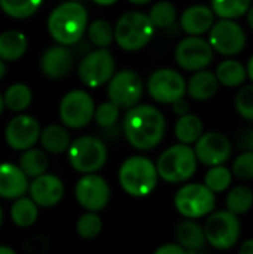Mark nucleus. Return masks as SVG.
Segmentation results:
<instances>
[{
  "instance_id": "obj_1",
  "label": "nucleus",
  "mask_w": 253,
  "mask_h": 254,
  "mask_svg": "<svg viewBox=\"0 0 253 254\" xmlns=\"http://www.w3.org/2000/svg\"><path fill=\"white\" fill-rule=\"evenodd\" d=\"M122 128L133 147L139 150H151L161 143L166 134V119L154 106H136L125 115Z\"/></svg>"
},
{
  "instance_id": "obj_2",
  "label": "nucleus",
  "mask_w": 253,
  "mask_h": 254,
  "mask_svg": "<svg viewBox=\"0 0 253 254\" xmlns=\"http://www.w3.org/2000/svg\"><path fill=\"white\" fill-rule=\"evenodd\" d=\"M88 24V13L82 3L64 1L48 18V30L52 39L63 46L78 43Z\"/></svg>"
},
{
  "instance_id": "obj_3",
  "label": "nucleus",
  "mask_w": 253,
  "mask_h": 254,
  "mask_svg": "<svg viewBox=\"0 0 253 254\" xmlns=\"http://www.w3.org/2000/svg\"><path fill=\"white\" fill-rule=\"evenodd\" d=\"M119 183L122 189L136 198L148 196L158 183L155 164L145 156H131L119 168Z\"/></svg>"
},
{
  "instance_id": "obj_4",
  "label": "nucleus",
  "mask_w": 253,
  "mask_h": 254,
  "mask_svg": "<svg viewBox=\"0 0 253 254\" xmlns=\"http://www.w3.org/2000/svg\"><path fill=\"white\" fill-rule=\"evenodd\" d=\"M155 167L163 180L169 183H182L194 176L197 170V156L192 147L174 144L161 153Z\"/></svg>"
},
{
  "instance_id": "obj_5",
  "label": "nucleus",
  "mask_w": 253,
  "mask_h": 254,
  "mask_svg": "<svg viewBox=\"0 0 253 254\" xmlns=\"http://www.w3.org/2000/svg\"><path fill=\"white\" fill-rule=\"evenodd\" d=\"M155 27L149 16L143 12H127L124 13L113 30L116 43L125 51H139L145 48L154 36Z\"/></svg>"
},
{
  "instance_id": "obj_6",
  "label": "nucleus",
  "mask_w": 253,
  "mask_h": 254,
  "mask_svg": "<svg viewBox=\"0 0 253 254\" xmlns=\"http://www.w3.org/2000/svg\"><path fill=\"white\" fill-rule=\"evenodd\" d=\"M70 165L84 174H94L98 171L107 159V149L97 137L85 135L76 138L69 146Z\"/></svg>"
},
{
  "instance_id": "obj_7",
  "label": "nucleus",
  "mask_w": 253,
  "mask_h": 254,
  "mask_svg": "<svg viewBox=\"0 0 253 254\" xmlns=\"http://www.w3.org/2000/svg\"><path fill=\"white\" fill-rule=\"evenodd\" d=\"M215 193L204 185L191 183L180 188L174 196L176 210L188 219H200L210 214L215 208Z\"/></svg>"
},
{
  "instance_id": "obj_8",
  "label": "nucleus",
  "mask_w": 253,
  "mask_h": 254,
  "mask_svg": "<svg viewBox=\"0 0 253 254\" xmlns=\"http://www.w3.org/2000/svg\"><path fill=\"white\" fill-rule=\"evenodd\" d=\"M206 241L216 250H228L234 247L240 238V222L230 211L213 213L204 225Z\"/></svg>"
},
{
  "instance_id": "obj_9",
  "label": "nucleus",
  "mask_w": 253,
  "mask_h": 254,
  "mask_svg": "<svg viewBox=\"0 0 253 254\" xmlns=\"http://www.w3.org/2000/svg\"><path fill=\"white\" fill-rule=\"evenodd\" d=\"M94 110V101L88 92L81 89L70 91L60 103V119L66 127L79 129L91 122Z\"/></svg>"
},
{
  "instance_id": "obj_10",
  "label": "nucleus",
  "mask_w": 253,
  "mask_h": 254,
  "mask_svg": "<svg viewBox=\"0 0 253 254\" xmlns=\"http://www.w3.org/2000/svg\"><path fill=\"white\" fill-rule=\"evenodd\" d=\"M79 79L89 88L104 85L115 74V60L107 49H97L84 57L78 68Z\"/></svg>"
},
{
  "instance_id": "obj_11",
  "label": "nucleus",
  "mask_w": 253,
  "mask_h": 254,
  "mask_svg": "<svg viewBox=\"0 0 253 254\" xmlns=\"http://www.w3.org/2000/svg\"><path fill=\"white\" fill-rule=\"evenodd\" d=\"M143 94L142 77L133 70H122L112 76L107 86L109 101L119 109H131Z\"/></svg>"
},
{
  "instance_id": "obj_12",
  "label": "nucleus",
  "mask_w": 253,
  "mask_h": 254,
  "mask_svg": "<svg viewBox=\"0 0 253 254\" xmlns=\"http://www.w3.org/2000/svg\"><path fill=\"white\" fill-rule=\"evenodd\" d=\"M151 97L163 104H173L186 94V82L183 76L173 68H160L148 80Z\"/></svg>"
},
{
  "instance_id": "obj_13",
  "label": "nucleus",
  "mask_w": 253,
  "mask_h": 254,
  "mask_svg": "<svg viewBox=\"0 0 253 254\" xmlns=\"http://www.w3.org/2000/svg\"><path fill=\"white\" fill-rule=\"evenodd\" d=\"M209 31V45L221 55H236L246 46V33L234 19H221Z\"/></svg>"
},
{
  "instance_id": "obj_14",
  "label": "nucleus",
  "mask_w": 253,
  "mask_h": 254,
  "mask_svg": "<svg viewBox=\"0 0 253 254\" xmlns=\"http://www.w3.org/2000/svg\"><path fill=\"white\" fill-rule=\"evenodd\" d=\"M176 63L188 71H200L213 61V49L200 36H189L179 42L174 51Z\"/></svg>"
},
{
  "instance_id": "obj_15",
  "label": "nucleus",
  "mask_w": 253,
  "mask_h": 254,
  "mask_svg": "<svg viewBox=\"0 0 253 254\" xmlns=\"http://www.w3.org/2000/svg\"><path fill=\"white\" fill-rule=\"evenodd\" d=\"M75 195L85 210L97 213L107 205L110 199V189L103 177L97 174H85L76 183Z\"/></svg>"
},
{
  "instance_id": "obj_16",
  "label": "nucleus",
  "mask_w": 253,
  "mask_h": 254,
  "mask_svg": "<svg viewBox=\"0 0 253 254\" xmlns=\"http://www.w3.org/2000/svg\"><path fill=\"white\" fill-rule=\"evenodd\" d=\"M231 143L221 132H206L195 141L194 153L197 161L209 167H218L227 162L231 156Z\"/></svg>"
},
{
  "instance_id": "obj_17",
  "label": "nucleus",
  "mask_w": 253,
  "mask_h": 254,
  "mask_svg": "<svg viewBox=\"0 0 253 254\" xmlns=\"http://www.w3.org/2000/svg\"><path fill=\"white\" fill-rule=\"evenodd\" d=\"M6 143L15 150L31 149L40 137L39 122L28 115H18L6 127Z\"/></svg>"
},
{
  "instance_id": "obj_18",
  "label": "nucleus",
  "mask_w": 253,
  "mask_h": 254,
  "mask_svg": "<svg viewBox=\"0 0 253 254\" xmlns=\"http://www.w3.org/2000/svg\"><path fill=\"white\" fill-rule=\"evenodd\" d=\"M31 201L37 207H54L64 196L63 182L54 174H42L34 177L30 185Z\"/></svg>"
},
{
  "instance_id": "obj_19",
  "label": "nucleus",
  "mask_w": 253,
  "mask_h": 254,
  "mask_svg": "<svg viewBox=\"0 0 253 254\" xmlns=\"http://www.w3.org/2000/svg\"><path fill=\"white\" fill-rule=\"evenodd\" d=\"M72 65H73V55L63 45H55L48 48L40 58V70L49 79L64 77L72 70Z\"/></svg>"
},
{
  "instance_id": "obj_20",
  "label": "nucleus",
  "mask_w": 253,
  "mask_h": 254,
  "mask_svg": "<svg viewBox=\"0 0 253 254\" xmlns=\"http://www.w3.org/2000/svg\"><path fill=\"white\" fill-rule=\"evenodd\" d=\"M28 189L27 176L13 164H0V196L18 199Z\"/></svg>"
},
{
  "instance_id": "obj_21",
  "label": "nucleus",
  "mask_w": 253,
  "mask_h": 254,
  "mask_svg": "<svg viewBox=\"0 0 253 254\" xmlns=\"http://www.w3.org/2000/svg\"><path fill=\"white\" fill-rule=\"evenodd\" d=\"M215 24V13L204 4H195L183 10L180 16V25L185 33L191 36H200L207 33Z\"/></svg>"
},
{
  "instance_id": "obj_22",
  "label": "nucleus",
  "mask_w": 253,
  "mask_h": 254,
  "mask_svg": "<svg viewBox=\"0 0 253 254\" xmlns=\"http://www.w3.org/2000/svg\"><path fill=\"white\" fill-rule=\"evenodd\" d=\"M219 88V82L215 76V73L207 70L195 71V74L189 79L186 85V91L191 98L197 101H206L210 100Z\"/></svg>"
},
{
  "instance_id": "obj_23",
  "label": "nucleus",
  "mask_w": 253,
  "mask_h": 254,
  "mask_svg": "<svg viewBox=\"0 0 253 254\" xmlns=\"http://www.w3.org/2000/svg\"><path fill=\"white\" fill-rule=\"evenodd\" d=\"M28 46V40L24 33L18 30H7L0 34V60L16 61L19 60Z\"/></svg>"
},
{
  "instance_id": "obj_24",
  "label": "nucleus",
  "mask_w": 253,
  "mask_h": 254,
  "mask_svg": "<svg viewBox=\"0 0 253 254\" xmlns=\"http://www.w3.org/2000/svg\"><path fill=\"white\" fill-rule=\"evenodd\" d=\"M176 238H177L179 246L183 247L186 252H197L203 249L206 244L203 228L192 220H185L177 226Z\"/></svg>"
},
{
  "instance_id": "obj_25",
  "label": "nucleus",
  "mask_w": 253,
  "mask_h": 254,
  "mask_svg": "<svg viewBox=\"0 0 253 254\" xmlns=\"http://www.w3.org/2000/svg\"><path fill=\"white\" fill-rule=\"evenodd\" d=\"M40 143L49 153H63L70 146V135L61 125H48L40 132Z\"/></svg>"
},
{
  "instance_id": "obj_26",
  "label": "nucleus",
  "mask_w": 253,
  "mask_h": 254,
  "mask_svg": "<svg viewBox=\"0 0 253 254\" xmlns=\"http://www.w3.org/2000/svg\"><path fill=\"white\" fill-rule=\"evenodd\" d=\"M216 79L219 83L228 88H236L245 83L248 73L246 67L237 60H225L216 68Z\"/></svg>"
},
{
  "instance_id": "obj_27",
  "label": "nucleus",
  "mask_w": 253,
  "mask_h": 254,
  "mask_svg": "<svg viewBox=\"0 0 253 254\" xmlns=\"http://www.w3.org/2000/svg\"><path fill=\"white\" fill-rule=\"evenodd\" d=\"M174 132L180 144H192L203 135V122L195 115H183L177 119Z\"/></svg>"
},
{
  "instance_id": "obj_28",
  "label": "nucleus",
  "mask_w": 253,
  "mask_h": 254,
  "mask_svg": "<svg viewBox=\"0 0 253 254\" xmlns=\"http://www.w3.org/2000/svg\"><path fill=\"white\" fill-rule=\"evenodd\" d=\"M39 217L37 205L31 198H18L10 208V219L19 228H28L36 223Z\"/></svg>"
},
{
  "instance_id": "obj_29",
  "label": "nucleus",
  "mask_w": 253,
  "mask_h": 254,
  "mask_svg": "<svg viewBox=\"0 0 253 254\" xmlns=\"http://www.w3.org/2000/svg\"><path fill=\"white\" fill-rule=\"evenodd\" d=\"M48 156L39 149H28L24 150L19 159V168L27 177H37L45 174L48 170Z\"/></svg>"
},
{
  "instance_id": "obj_30",
  "label": "nucleus",
  "mask_w": 253,
  "mask_h": 254,
  "mask_svg": "<svg viewBox=\"0 0 253 254\" xmlns=\"http://www.w3.org/2000/svg\"><path fill=\"white\" fill-rule=\"evenodd\" d=\"M31 91L24 83H13L10 85L3 97L4 106L12 112H22L31 104Z\"/></svg>"
},
{
  "instance_id": "obj_31",
  "label": "nucleus",
  "mask_w": 253,
  "mask_h": 254,
  "mask_svg": "<svg viewBox=\"0 0 253 254\" xmlns=\"http://www.w3.org/2000/svg\"><path fill=\"white\" fill-rule=\"evenodd\" d=\"M252 4V0H212V10L221 19H236L243 16Z\"/></svg>"
},
{
  "instance_id": "obj_32",
  "label": "nucleus",
  "mask_w": 253,
  "mask_h": 254,
  "mask_svg": "<svg viewBox=\"0 0 253 254\" xmlns=\"http://www.w3.org/2000/svg\"><path fill=\"white\" fill-rule=\"evenodd\" d=\"M253 205V192L248 186H236L227 196L228 211L240 216L248 213Z\"/></svg>"
},
{
  "instance_id": "obj_33",
  "label": "nucleus",
  "mask_w": 253,
  "mask_h": 254,
  "mask_svg": "<svg viewBox=\"0 0 253 254\" xmlns=\"http://www.w3.org/2000/svg\"><path fill=\"white\" fill-rule=\"evenodd\" d=\"M40 4L42 0H0L1 10L16 19L31 16Z\"/></svg>"
},
{
  "instance_id": "obj_34",
  "label": "nucleus",
  "mask_w": 253,
  "mask_h": 254,
  "mask_svg": "<svg viewBox=\"0 0 253 254\" xmlns=\"http://www.w3.org/2000/svg\"><path fill=\"white\" fill-rule=\"evenodd\" d=\"M231 180H233V173L227 167L218 165V167H212L207 171L204 177V186L213 193H221L228 189Z\"/></svg>"
},
{
  "instance_id": "obj_35",
  "label": "nucleus",
  "mask_w": 253,
  "mask_h": 254,
  "mask_svg": "<svg viewBox=\"0 0 253 254\" xmlns=\"http://www.w3.org/2000/svg\"><path fill=\"white\" fill-rule=\"evenodd\" d=\"M176 7L170 1H158L149 12V19L157 28H167L176 21Z\"/></svg>"
},
{
  "instance_id": "obj_36",
  "label": "nucleus",
  "mask_w": 253,
  "mask_h": 254,
  "mask_svg": "<svg viewBox=\"0 0 253 254\" xmlns=\"http://www.w3.org/2000/svg\"><path fill=\"white\" fill-rule=\"evenodd\" d=\"M88 36L89 40L100 49H106L115 37L113 27L106 19H95L94 22H91V25L88 27Z\"/></svg>"
},
{
  "instance_id": "obj_37",
  "label": "nucleus",
  "mask_w": 253,
  "mask_h": 254,
  "mask_svg": "<svg viewBox=\"0 0 253 254\" xmlns=\"http://www.w3.org/2000/svg\"><path fill=\"white\" fill-rule=\"evenodd\" d=\"M76 231L84 240H94L101 232V220L95 213H86L79 217Z\"/></svg>"
},
{
  "instance_id": "obj_38",
  "label": "nucleus",
  "mask_w": 253,
  "mask_h": 254,
  "mask_svg": "<svg viewBox=\"0 0 253 254\" xmlns=\"http://www.w3.org/2000/svg\"><path fill=\"white\" fill-rule=\"evenodd\" d=\"M119 110L121 109L110 101L103 103L97 107V110H94V119L101 128H110L116 124L119 118Z\"/></svg>"
},
{
  "instance_id": "obj_39",
  "label": "nucleus",
  "mask_w": 253,
  "mask_h": 254,
  "mask_svg": "<svg viewBox=\"0 0 253 254\" xmlns=\"http://www.w3.org/2000/svg\"><path fill=\"white\" fill-rule=\"evenodd\" d=\"M236 109L242 118L253 121V85L242 88L236 97Z\"/></svg>"
},
{
  "instance_id": "obj_40",
  "label": "nucleus",
  "mask_w": 253,
  "mask_h": 254,
  "mask_svg": "<svg viewBox=\"0 0 253 254\" xmlns=\"http://www.w3.org/2000/svg\"><path fill=\"white\" fill-rule=\"evenodd\" d=\"M240 180H252L253 179V152L242 153L233 164L231 171Z\"/></svg>"
},
{
  "instance_id": "obj_41",
  "label": "nucleus",
  "mask_w": 253,
  "mask_h": 254,
  "mask_svg": "<svg viewBox=\"0 0 253 254\" xmlns=\"http://www.w3.org/2000/svg\"><path fill=\"white\" fill-rule=\"evenodd\" d=\"M237 146L245 152H253V128L243 129L237 135Z\"/></svg>"
},
{
  "instance_id": "obj_42",
  "label": "nucleus",
  "mask_w": 253,
  "mask_h": 254,
  "mask_svg": "<svg viewBox=\"0 0 253 254\" xmlns=\"http://www.w3.org/2000/svg\"><path fill=\"white\" fill-rule=\"evenodd\" d=\"M154 254H189L183 247H180L179 244H166L163 247H160Z\"/></svg>"
},
{
  "instance_id": "obj_43",
  "label": "nucleus",
  "mask_w": 253,
  "mask_h": 254,
  "mask_svg": "<svg viewBox=\"0 0 253 254\" xmlns=\"http://www.w3.org/2000/svg\"><path fill=\"white\" fill-rule=\"evenodd\" d=\"M173 112H174L176 115H179V116L188 115V103H186L183 98L174 101V103H173Z\"/></svg>"
},
{
  "instance_id": "obj_44",
  "label": "nucleus",
  "mask_w": 253,
  "mask_h": 254,
  "mask_svg": "<svg viewBox=\"0 0 253 254\" xmlns=\"http://www.w3.org/2000/svg\"><path fill=\"white\" fill-rule=\"evenodd\" d=\"M239 254H253V240H246L242 244Z\"/></svg>"
},
{
  "instance_id": "obj_45",
  "label": "nucleus",
  "mask_w": 253,
  "mask_h": 254,
  "mask_svg": "<svg viewBox=\"0 0 253 254\" xmlns=\"http://www.w3.org/2000/svg\"><path fill=\"white\" fill-rule=\"evenodd\" d=\"M246 73H248L249 79H251V80L253 82V55L251 57L249 63H248V67H246Z\"/></svg>"
},
{
  "instance_id": "obj_46",
  "label": "nucleus",
  "mask_w": 253,
  "mask_h": 254,
  "mask_svg": "<svg viewBox=\"0 0 253 254\" xmlns=\"http://www.w3.org/2000/svg\"><path fill=\"white\" fill-rule=\"evenodd\" d=\"M92 1H95L97 4H101V6H110V4L116 3L118 0H92Z\"/></svg>"
},
{
  "instance_id": "obj_47",
  "label": "nucleus",
  "mask_w": 253,
  "mask_h": 254,
  "mask_svg": "<svg viewBox=\"0 0 253 254\" xmlns=\"http://www.w3.org/2000/svg\"><path fill=\"white\" fill-rule=\"evenodd\" d=\"M246 13H248V24L251 25V28L253 30V6L249 7V10Z\"/></svg>"
},
{
  "instance_id": "obj_48",
  "label": "nucleus",
  "mask_w": 253,
  "mask_h": 254,
  "mask_svg": "<svg viewBox=\"0 0 253 254\" xmlns=\"http://www.w3.org/2000/svg\"><path fill=\"white\" fill-rule=\"evenodd\" d=\"M0 254H16L12 249L9 247H4V246H0Z\"/></svg>"
},
{
  "instance_id": "obj_49",
  "label": "nucleus",
  "mask_w": 253,
  "mask_h": 254,
  "mask_svg": "<svg viewBox=\"0 0 253 254\" xmlns=\"http://www.w3.org/2000/svg\"><path fill=\"white\" fill-rule=\"evenodd\" d=\"M4 73H6V65H4V61L0 60V79L4 76Z\"/></svg>"
},
{
  "instance_id": "obj_50",
  "label": "nucleus",
  "mask_w": 253,
  "mask_h": 254,
  "mask_svg": "<svg viewBox=\"0 0 253 254\" xmlns=\"http://www.w3.org/2000/svg\"><path fill=\"white\" fill-rule=\"evenodd\" d=\"M128 1L136 3V4H146V3H149L151 0H128Z\"/></svg>"
},
{
  "instance_id": "obj_51",
  "label": "nucleus",
  "mask_w": 253,
  "mask_h": 254,
  "mask_svg": "<svg viewBox=\"0 0 253 254\" xmlns=\"http://www.w3.org/2000/svg\"><path fill=\"white\" fill-rule=\"evenodd\" d=\"M3 107H4V101H3V97L0 95V113L3 112Z\"/></svg>"
},
{
  "instance_id": "obj_52",
  "label": "nucleus",
  "mask_w": 253,
  "mask_h": 254,
  "mask_svg": "<svg viewBox=\"0 0 253 254\" xmlns=\"http://www.w3.org/2000/svg\"><path fill=\"white\" fill-rule=\"evenodd\" d=\"M3 223V211H1V207H0V226Z\"/></svg>"
},
{
  "instance_id": "obj_53",
  "label": "nucleus",
  "mask_w": 253,
  "mask_h": 254,
  "mask_svg": "<svg viewBox=\"0 0 253 254\" xmlns=\"http://www.w3.org/2000/svg\"><path fill=\"white\" fill-rule=\"evenodd\" d=\"M67 1H76V3H82L84 0H67Z\"/></svg>"
}]
</instances>
